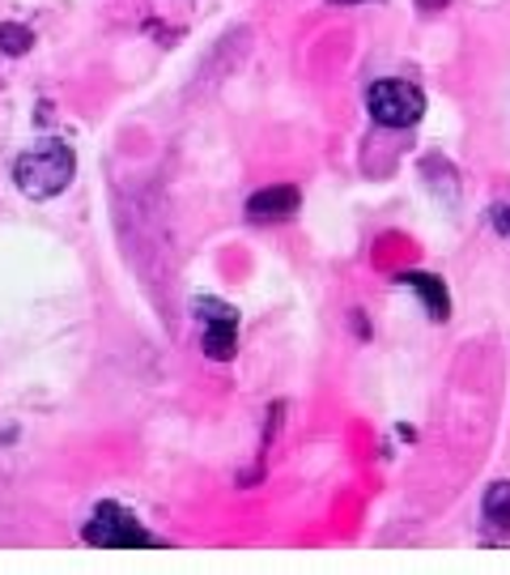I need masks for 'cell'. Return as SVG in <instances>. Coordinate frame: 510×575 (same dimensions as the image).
I'll return each instance as SVG.
<instances>
[{"label":"cell","mask_w":510,"mask_h":575,"mask_svg":"<svg viewBox=\"0 0 510 575\" xmlns=\"http://www.w3.org/2000/svg\"><path fill=\"white\" fill-rule=\"evenodd\" d=\"M81 537L90 542V546H103V550H149L154 546V537L140 528L136 516H128L124 507H115V503H103L90 524L81 528Z\"/></svg>","instance_id":"cell-3"},{"label":"cell","mask_w":510,"mask_h":575,"mask_svg":"<svg viewBox=\"0 0 510 575\" xmlns=\"http://www.w3.org/2000/svg\"><path fill=\"white\" fill-rule=\"evenodd\" d=\"M30 43H34V34H30L27 27H18V22H4V27H0V52L27 55Z\"/></svg>","instance_id":"cell-8"},{"label":"cell","mask_w":510,"mask_h":575,"mask_svg":"<svg viewBox=\"0 0 510 575\" xmlns=\"http://www.w3.org/2000/svg\"><path fill=\"white\" fill-rule=\"evenodd\" d=\"M73 171H77L73 150H69L64 141L43 137V141H34L27 154L18 158L13 179H18V188L27 192V196L48 201V196H60V192L73 184Z\"/></svg>","instance_id":"cell-1"},{"label":"cell","mask_w":510,"mask_h":575,"mask_svg":"<svg viewBox=\"0 0 510 575\" xmlns=\"http://www.w3.org/2000/svg\"><path fill=\"white\" fill-rule=\"evenodd\" d=\"M327 4H362V0H327Z\"/></svg>","instance_id":"cell-10"},{"label":"cell","mask_w":510,"mask_h":575,"mask_svg":"<svg viewBox=\"0 0 510 575\" xmlns=\"http://www.w3.org/2000/svg\"><path fill=\"white\" fill-rule=\"evenodd\" d=\"M485 524L493 528V533H510V482H493L489 491H485Z\"/></svg>","instance_id":"cell-7"},{"label":"cell","mask_w":510,"mask_h":575,"mask_svg":"<svg viewBox=\"0 0 510 575\" xmlns=\"http://www.w3.org/2000/svg\"><path fill=\"white\" fill-rule=\"evenodd\" d=\"M417 4H421V9H426V13H434V9H443V4H447V0H417Z\"/></svg>","instance_id":"cell-9"},{"label":"cell","mask_w":510,"mask_h":575,"mask_svg":"<svg viewBox=\"0 0 510 575\" xmlns=\"http://www.w3.org/2000/svg\"><path fill=\"white\" fill-rule=\"evenodd\" d=\"M247 214L256 222H281L298 214V188L281 184V188H264L247 201Z\"/></svg>","instance_id":"cell-5"},{"label":"cell","mask_w":510,"mask_h":575,"mask_svg":"<svg viewBox=\"0 0 510 575\" xmlns=\"http://www.w3.org/2000/svg\"><path fill=\"white\" fill-rule=\"evenodd\" d=\"M366 107H371V120L383 124V129H408L426 115V94L413 82H375L371 94H366Z\"/></svg>","instance_id":"cell-2"},{"label":"cell","mask_w":510,"mask_h":575,"mask_svg":"<svg viewBox=\"0 0 510 575\" xmlns=\"http://www.w3.org/2000/svg\"><path fill=\"white\" fill-rule=\"evenodd\" d=\"M404 286H413V290L426 299V311H430L434 320H447V316H451L447 286H443V281H438L434 274H408V277H404Z\"/></svg>","instance_id":"cell-6"},{"label":"cell","mask_w":510,"mask_h":575,"mask_svg":"<svg viewBox=\"0 0 510 575\" xmlns=\"http://www.w3.org/2000/svg\"><path fill=\"white\" fill-rule=\"evenodd\" d=\"M196 311L205 320V355L217 358V362H230L239 355V316H235V307L221 299H200Z\"/></svg>","instance_id":"cell-4"}]
</instances>
